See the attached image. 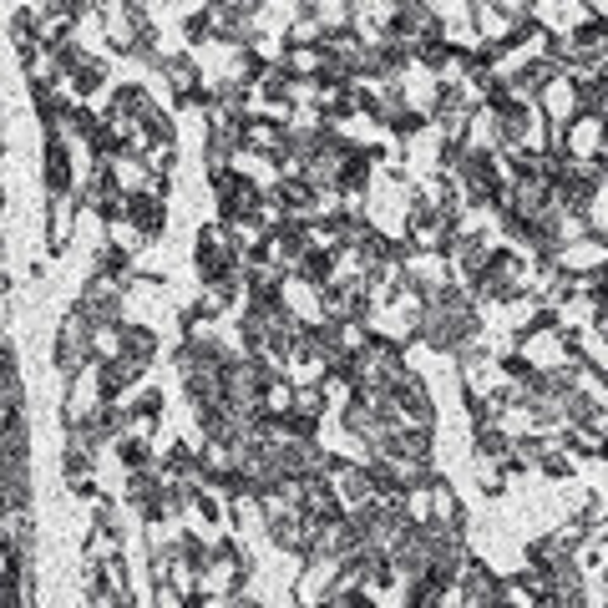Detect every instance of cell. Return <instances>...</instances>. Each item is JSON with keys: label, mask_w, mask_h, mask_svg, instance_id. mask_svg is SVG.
Returning a JSON list of instances; mask_svg holds the SVG:
<instances>
[{"label": "cell", "mask_w": 608, "mask_h": 608, "mask_svg": "<svg viewBox=\"0 0 608 608\" xmlns=\"http://www.w3.org/2000/svg\"><path fill=\"white\" fill-rule=\"evenodd\" d=\"M87 335H92V320L71 304V310L61 315V325H56V345H51V365H56V375H61V386H66V380H76V375L92 365Z\"/></svg>", "instance_id": "cell-4"}, {"label": "cell", "mask_w": 608, "mask_h": 608, "mask_svg": "<svg viewBox=\"0 0 608 608\" xmlns=\"http://www.w3.org/2000/svg\"><path fill=\"white\" fill-rule=\"evenodd\" d=\"M82 183V147L66 132H41V198L76 193Z\"/></svg>", "instance_id": "cell-2"}, {"label": "cell", "mask_w": 608, "mask_h": 608, "mask_svg": "<svg viewBox=\"0 0 608 608\" xmlns=\"http://www.w3.org/2000/svg\"><path fill=\"white\" fill-rule=\"evenodd\" d=\"M107 82H112V61H107V56H97V51H87L82 61H76V66L66 71V92H71L76 102L97 97Z\"/></svg>", "instance_id": "cell-10"}, {"label": "cell", "mask_w": 608, "mask_h": 608, "mask_svg": "<svg viewBox=\"0 0 608 608\" xmlns=\"http://www.w3.org/2000/svg\"><path fill=\"white\" fill-rule=\"evenodd\" d=\"M193 269H198V284H228V279H244V259L228 239L223 223H203L193 234Z\"/></svg>", "instance_id": "cell-1"}, {"label": "cell", "mask_w": 608, "mask_h": 608, "mask_svg": "<svg viewBox=\"0 0 608 608\" xmlns=\"http://www.w3.org/2000/svg\"><path fill=\"white\" fill-rule=\"evenodd\" d=\"M122 608H142V603H132V598H127V603H122Z\"/></svg>", "instance_id": "cell-25"}, {"label": "cell", "mask_w": 608, "mask_h": 608, "mask_svg": "<svg viewBox=\"0 0 608 608\" xmlns=\"http://www.w3.org/2000/svg\"><path fill=\"white\" fill-rule=\"evenodd\" d=\"M71 304H76V310H82L92 325H122V320H127V294H122L117 284H107V279H92V274H87L82 294H76Z\"/></svg>", "instance_id": "cell-6"}, {"label": "cell", "mask_w": 608, "mask_h": 608, "mask_svg": "<svg viewBox=\"0 0 608 608\" xmlns=\"http://www.w3.org/2000/svg\"><path fill=\"white\" fill-rule=\"evenodd\" d=\"M158 350H163L158 330H152V325H137V320H122V355H127V360L152 365V360H158Z\"/></svg>", "instance_id": "cell-13"}, {"label": "cell", "mask_w": 608, "mask_h": 608, "mask_svg": "<svg viewBox=\"0 0 608 608\" xmlns=\"http://www.w3.org/2000/svg\"><path fill=\"white\" fill-rule=\"evenodd\" d=\"M538 477H548V482H568V477H573V456H568V446H563V441H553V446L543 451Z\"/></svg>", "instance_id": "cell-19"}, {"label": "cell", "mask_w": 608, "mask_h": 608, "mask_svg": "<svg viewBox=\"0 0 608 608\" xmlns=\"http://www.w3.org/2000/svg\"><path fill=\"white\" fill-rule=\"evenodd\" d=\"M294 411H304V416L325 421L330 401H325V391H320V380H304V386H294Z\"/></svg>", "instance_id": "cell-20"}, {"label": "cell", "mask_w": 608, "mask_h": 608, "mask_svg": "<svg viewBox=\"0 0 608 608\" xmlns=\"http://www.w3.org/2000/svg\"><path fill=\"white\" fill-rule=\"evenodd\" d=\"M259 401H264V416H269V421L289 416V411H294V380H289V375L269 380V386H264V396H259Z\"/></svg>", "instance_id": "cell-18"}, {"label": "cell", "mask_w": 608, "mask_h": 608, "mask_svg": "<svg viewBox=\"0 0 608 608\" xmlns=\"http://www.w3.org/2000/svg\"><path fill=\"white\" fill-rule=\"evenodd\" d=\"M87 355H92V365H112V360H122V325H92V335H87Z\"/></svg>", "instance_id": "cell-16"}, {"label": "cell", "mask_w": 608, "mask_h": 608, "mask_svg": "<svg viewBox=\"0 0 608 608\" xmlns=\"http://www.w3.org/2000/svg\"><path fill=\"white\" fill-rule=\"evenodd\" d=\"M76 228H82V198L61 193V198H41V244L51 259H61L76 244Z\"/></svg>", "instance_id": "cell-5"}, {"label": "cell", "mask_w": 608, "mask_h": 608, "mask_svg": "<svg viewBox=\"0 0 608 608\" xmlns=\"http://www.w3.org/2000/svg\"><path fill=\"white\" fill-rule=\"evenodd\" d=\"M26 421V386H21V370H0V431Z\"/></svg>", "instance_id": "cell-14"}, {"label": "cell", "mask_w": 608, "mask_h": 608, "mask_svg": "<svg viewBox=\"0 0 608 608\" xmlns=\"http://www.w3.org/2000/svg\"><path fill=\"white\" fill-rule=\"evenodd\" d=\"M401 512H406V522H416V527H431V482H426V487H411V492H401Z\"/></svg>", "instance_id": "cell-21"}, {"label": "cell", "mask_w": 608, "mask_h": 608, "mask_svg": "<svg viewBox=\"0 0 608 608\" xmlns=\"http://www.w3.org/2000/svg\"><path fill=\"white\" fill-rule=\"evenodd\" d=\"M122 218L137 228L147 244H158V239L168 234V203L147 198V193H127V213H122Z\"/></svg>", "instance_id": "cell-11"}, {"label": "cell", "mask_w": 608, "mask_h": 608, "mask_svg": "<svg viewBox=\"0 0 608 608\" xmlns=\"http://www.w3.org/2000/svg\"><path fill=\"white\" fill-rule=\"evenodd\" d=\"M6 36H11L16 56H21V61H31V56L41 51V41H36V6L16 11V16H11V26H6Z\"/></svg>", "instance_id": "cell-15"}, {"label": "cell", "mask_w": 608, "mask_h": 608, "mask_svg": "<svg viewBox=\"0 0 608 608\" xmlns=\"http://www.w3.org/2000/svg\"><path fill=\"white\" fill-rule=\"evenodd\" d=\"M0 213H6V183H0Z\"/></svg>", "instance_id": "cell-24"}, {"label": "cell", "mask_w": 608, "mask_h": 608, "mask_svg": "<svg viewBox=\"0 0 608 608\" xmlns=\"http://www.w3.org/2000/svg\"><path fill=\"white\" fill-rule=\"evenodd\" d=\"M11 573H21V563L11 558V548H6V543H0V578H11Z\"/></svg>", "instance_id": "cell-23"}, {"label": "cell", "mask_w": 608, "mask_h": 608, "mask_svg": "<svg viewBox=\"0 0 608 608\" xmlns=\"http://www.w3.org/2000/svg\"><path fill=\"white\" fill-rule=\"evenodd\" d=\"M0 543L11 548V558H16L21 568H31V563H36V553H41L36 517H31V512H0Z\"/></svg>", "instance_id": "cell-9"}, {"label": "cell", "mask_w": 608, "mask_h": 608, "mask_svg": "<svg viewBox=\"0 0 608 608\" xmlns=\"http://www.w3.org/2000/svg\"><path fill=\"white\" fill-rule=\"evenodd\" d=\"M431 527H446V532H467V502L456 497V487L446 477L431 482Z\"/></svg>", "instance_id": "cell-12"}, {"label": "cell", "mask_w": 608, "mask_h": 608, "mask_svg": "<svg viewBox=\"0 0 608 608\" xmlns=\"http://www.w3.org/2000/svg\"><path fill=\"white\" fill-rule=\"evenodd\" d=\"M315 517H304V512H284V517H274L269 527H264V538L274 543V553H289V558H310V548H315Z\"/></svg>", "instance_id": "cell-7"}, {"label": "cell", "mask_w": 608, "mask_h": 608, "mask_svg": "<svg viewBox=\"0 0 608 608\" xmlns=\"http://www.w3.org/2000/svg\"><path fill=\"white\" fill-rule=\"evenodd\" d=\"M472 446H477V462H507L512 456V436L502 426H487V431H472Z\"/></svg>", "instance_id": "cell-17"}, {"label": "cell", "mask_w": 608, "mask_h": 608, "mask_svg": "<svg viewBox=\"0 0 608 608\" xmlns=\"http://www.w3.org/2000/svg\"><path fill=\"white\" fill-rule=\"evenodd\" d=\"M477 487H482V497H502L507 492V472L497 462H477Z\"/></svg>", "instance_id": "cell-22"}, {"label": "cell", "mask_w": 608, "mask_h": 608, "mask_svg": "<svg viewBox=\"0 0 608 608\" xmlns=\"http://www.w3.org/2000/svg\"><path fill=\"white\" fill-rule=\"evenodd\" d=\"M97 26H102V41L112 56H137V46L147 36H158V26H152V16L142 6H102Z\"/></svg>", "instance_id": "cell-3"}, {"label": "cell", "mask_w": 608, "mask_h": 608, "mask_svg": "<svg viewBox=\"0 0 608 608\" xmlns=\"http://www.w3.org/2000/svg\"><path fill=\"white\" fill-rule=\"evenodd\" d=\"M97 451H102V436H97L92 426L66 431V446H61V472H66V482L97 477Z\"/></svg>", "instance_id": "cell-8"}]
</instances>
